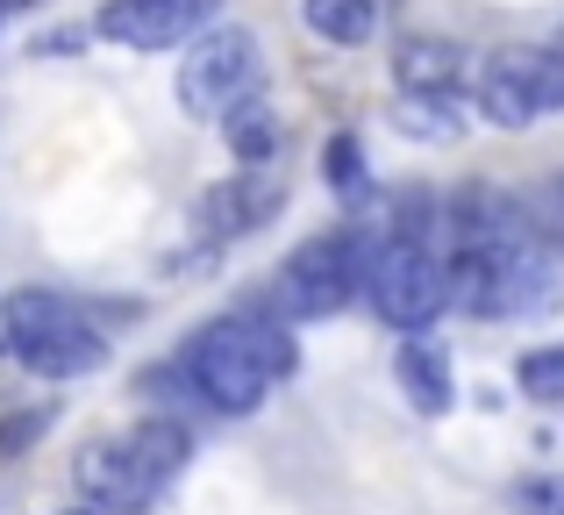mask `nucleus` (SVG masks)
Returning <instances> with one entry per match:
<instances>
[{"label": "nucleus", "instance_id": "f257e3e1", "mask_svg": "<svg viewBox=\"0 0 564 515\" xmlns=\"http://www.w3.org/2000/svg\"><path fill=\"white\" fill-rule=\"evenodd\" d=\"M180 365H186L193 394L215 401L221 416H258L264 387L301 373V351H293V336L279 330V322H264V315H221V322H207V330H193Z\"/></svg>", "mask_w": 564, "mask_h": 515}, {"label": "nucleus", "instance_id": "f03ea898", "mask_svg": "<svg viewBox=\"0 0 564 515\" xmlns=\"http://www.w3.org/2000/svg\"><path fill=\"white\" fill-rule=\"evenodd\" d=\"M451 308L486 322L514 315H551L557 308V272L543 258V244H486V251L451 258Z\"/></svg>", "mask_w": 564, "mask_h": 515}, {"label": "nucleus", "instance_id": "7ed1b4c3", "mask_svg": "<svg viewBox=\"0 0 564 515\" xmlns=\"http://www.w3.org/2000/svg\"><path fill=\"white\" fill-rule=\"evenodd\" d=\"M379 244L365 229H329V237H307L301 251L279 265V315L293 322H322L336 308H350V293H365L372 279Z\"/></svg>", "mask_w": 564, "mask_h": 515}, {"label": "nucleus", "instance_id": "20e7f679", "mask_svg": "<svg viewBox=\"0 0 564 515\" xmlns=\"http://www.w3.org/2000/svg\"><path fill=\"white\" fill-rule=\"evenodd\" d=\"M564 108V51L551 43H514L479 65V115L500 129H529Z\"/></svg>", "mask_w": 564, "mask_h": 515}, {"label": "nucleus", "instance_id": "39448f33", "mask_svg": "<svg viewBox=\"0 0 564 515\" xmlns=\"http://www.w3.org/2000/svg\"><path fill=\"white\" fill-rule=\"evenodd\" d=\"M264 86V57L250 29H207L180 51V108L186 115H229Z\"/></svg>", "mask_w": 564, "mask_h": 515}, {"label": "nucleus", "instance_id": "423d86ee", "mask_svg": "<svg viewBox=\"0 0 564 515\" xmlns=\"http://www.w3.org/2000/svg\"><path fill=\"white\" fill-rule=\"evenodd\" d=\"M365 301H372V315L386 322V330L414 336V330H429V322L451 308V265H436L422 244L386 237L379 258H372V279H365Z\"/></svg>", "mask_w": 564, "mask_h": 515}, {"label": "nucleus", "instance_id": "0eeeda50", "mask_svg": "<svg viewBox=\"0 0 564 515\" xmlns=\"http://www.w3.org/2000/svg\"><path fill=\"white\" fill-rule=\"evenodd\" d=\"M221 0H108L100 8V36L122 51H186L193 36H207Z\"/></svg>", "mask_w": 564, "mask_h": 515}, {"label": "nucleus", "instance_id": "6e6552de", "mask_svg": "<svg viewBox=\"0 0 564 515\" xmlns=\"http://www.w3.org/2000/svg\"><path fill=\"white\" fill-rule=\"evenodd\" d=\"M72 487H79V502L86 515H143L158 502V480L143 473V459L129 451V437L122 444H79V459H72Z\"/></svg>", "mask_w": 564, "mask_h": 515}, {"label": "nucleus", "instance_id": "1a4fd4ad", "mask_svg": "<svg viewBox=\"0 0 564 515\" xmlns=\"http://www.w3.org/2000/svg\"><path fill=\"white\" fill-rule=\"evenodd\" d=\"M272 215H279V180L264 165H250V172H236V180H221V186L200 194V237L236 244V237H250V229H264Z\"/></svg>", "mask_w": 564, "mask_h": 515}, {"label": "nucleus", "instance_id": "9d476101", "mask_svg": "<svg viewBox=\"0 0 564 515\" xmlns=\"http://www.w3.org/2000/svg\"><path fill=\"white\" fill-rule=\"evenodd\" d=\"M14 358H22L36 379H86V373H100V365H108V336H100L86 315H72V322H57V330L14 344Z\"/></svg>", "mask_w": 564, "mask_h": 515}, {"label": "nucleus", "instance_id": "9b49d317", "mask_svg": "<svg viewBox=\"0 0 564 515\" xmlns=\"http://www.w3.org/2000/svg\"><path fill=\"white\" fill-rule=\"evenodd\" d=\"M465 72H471V57H465V43H451V36H400V51H393L400 94H457Z\"/></svg>", "mask_w": 564, "mask_h": 515}, {"label": "nucleus", "instance_id": "f8f14e48", "mask_svg": "<svg viewBox=\"0 0 564 515\" xmlns=\"http://www.w3.org/2000/svg\"><path fill=\"white\" fill-rule=\"evenodd\" d=\"M393 379H400V394H408L422 416H443V408L457 401V387H451V351L429 344L422 330H414L408 344L393 351Z\"/></svg>", "mask_w": 564, "mask_h": 515}, {"label": "nucleus", "instance_id": "ddd939ff", "mask_svg": "<svg viewBox=\"0 0 564 515\" xmlns=\"http://www.w3.org/2000/svg\"><path fill=\"white\" fill-rule=\"evenodd\" d=\"M79 308L65 301V293H51V287H14L8 301H0V336L8 344H29V336H43V330H57V322H72Z\"/></svg>", "mask_w": 564, "mask_h": 515}, {"label": "nucleus", "instance_id": "4468645a", "mask_svg": "<svg viewBox=\"0 0 564 515\" xmlns=\"http://www.w3.org/2000/svg\"><path fill=\"white\" fill-rule=\"evenodd\" d=\"M129 451L143 459V473L165 487V480H180L186 473V459H193V437H186V422H172V416H151V422H137L129 430Z\"/></svg>", "mask_w": 564, "mask_h": 515}, {"label": "nucleus", "instance_id": "2eb2a0df", "mask_svg": "<svg viewBox=\"0 0 564 515\" xmlns=\"http://www.w3.org/2000/svg\"><path fill=\"white\" fill-rule=\"evenodd\" d=\"M307 29H315L322 43H336V51H358V43H372L379 29V0H301Z\"/></svg>", "mask_w": 564, "mask_h": 515}, {"label": "nucleus", "instance_id": "dca6fc26", "mask_svg": "<svg viewBox=\"0 0 564 515\" xmlns=\"http://www.w3.org/2000/svg\"><path fill=\"white\" fill-rule=\"evenodd\" d=\"M221 137H229V151L243 158V165H272V158H279V115H272V100L250 94L243 108H229V115H221Z\"/></svg>", "mask_w": 564, "mask_h": 515}, {"label": "nucleus", "instance_id": "f3484780", "mask_svg": "<svg viewBox=\"0 0 564 515\" xmlns=\"http://www.w3.org/2000/svg\"><path fill=\"white\" fill-rule=\"evenodd\" d=\"M400 137L414 143H457L465 137V115H457V94H400Z\"/></svg>", "mask_w": 564, "mask_h": 515}, {"label": "nucleus", "instance_id": "a211bd4d", "mask_svg": "<svg viewBox=\"0 0 564 515\" xmlns=\"http://www.w3.org/2000/svg\"><path fill=\"white\" fill-rule=\"evenodd\" d=\"M322 180H329V194H344V201L372 194V165H365V143L350 137V129H336V137L322 143Z\"/></svg>", "mask_w": 564, "mask_h": 515}, {"label": "nucleus", "instance_id": "6ab92c4d", "mask_svg": "<svg viewBox=\"0 0 564 515\" xmlns=\"http://www.w3.org/2000/svg\"><path fill=\"white\" fill-rule=\"evenodd\" d=\"M514 387H522L529 401L557 408V401H564V344H536V351H522V358H514Z\"/></svg>", "mask_w": 564, "mask_h": 515}, {"label": "nucleus", "instance_id": "aec40b11", "mask_svg": "<svg viewBox=\"0 0 564 515\" xmlns=\"http://www.w3.org/2000/svg\"><path fill=\"white\" fill-rule=\"evenodd\" d=\"M522 215H529V223H536V229H529V237H557V244H564V172H557L551 186H536V194L522 201Z\"/></svg>", "mask_w": 564, "mask_h": 515}, {"label": "nucleus", "instance_id": "412c9836", "mask_svg": "<svg viewBox=\"0 0 564 515\" xmlns=\"http://www.w3.org/2000/svg\"><path fill=\"white\" fill-rule=\"evenodd\" d=\"M514 508L522 515H564V473H536L514 487Z\"/></svg>", "mask_w": 564, "mask_h": 515}, {"label": "nucleus", "instance_id": "4be33fe9", "mask_svg": "<svg viewBox=\"0 0 564 515\" xmlns=\"http://www.w3.org/2000/svg\"><path fill=\"white\" fill-rule=\"evenodd\" d=\"M36 437H43V416H8L0 422V459H22Z\"/></svg>", "mask_w": 564, "mask_h": 515}, {"label": "nucleus", "instance_id": "5701e85b", "mask_svg": "<svg viewBox=\"0 0 564 515\" xmlns=\"http://www.w3.org/2000/svg\"><path fill=\"white\" fill-rule=\"evenodd\" d=\"M14 8H36V0H0V14H14Z\"/></svg>", "mask_w": 564, "mask_h": 515}]
</instances>
